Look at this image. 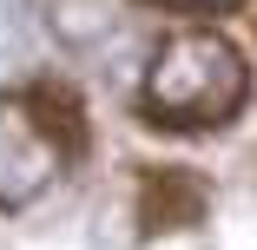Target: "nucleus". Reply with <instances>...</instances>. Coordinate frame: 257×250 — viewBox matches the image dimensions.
Listing matches in <instances>:
<instances>
[{
  "label": "nucleus",
  "mask_w": 257,
  "mask_h": 250,
  "mask_svg": "<svg viewBox=\"0 0 257 250\" xmlns=\"http://www.w3.org/2000/svg\"><path fill=\"white\" fill-rule=\"evenodd\" d=\"M244 60L224 33H172L145 73V112L159 125H224L244 106Z\"/></svg>",
  "instance_id": "1"
},
{
  "label": "nucleus",
  "mask_w": 257,
  "mask_h": 250,
  "mask_svg": "<svg viewBox=\"0 0 257 250\" xmlns=\"http://www.w3.org/2000/svg\"><path fill=\"white\" fill-rule=\"evenodd\" d=\"M66 145L53 138V125L40 119L33 99H0V204L20 211L60 178Z\"/></svg>",
  "instance_id": "2"
},
{
  "label": "nucleus",
  "mask_w": 257,
  "mask_h": 250,
  "mask_svg": "<svg viewBox=\"0 0 257 250\" xmlns=\"http://www.w3.org/2000/svg\"><path fill=\"white\" fill-rule=\"evenodd\" d=\"M145 217L159 230H185L204 217V184L191 171H152L145 178Z\"/></svg>",
  "instance_id": "3"
},
{
  "label": "nucleus",
  "mask_w": 257,
  "mask_h": 250,
  "mask_svg": "<svg viewBox=\"0 0 257 250\" xmlns=\"http://www.w3.org/2000/svg\"><path fill=\"white\" fill-rule=\"evenodd\" d=\"M165 7H231V0H165Z\"/></svg>",
  "instance_id": "4"
}]
</instances>
